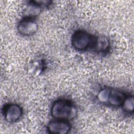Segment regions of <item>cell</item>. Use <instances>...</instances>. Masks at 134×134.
I'll return each mask as SVG.
<instances>
[{
    "instance_id": "cell-1",
    "label": "cell",
    "mask_w": 134,
    "mask_h": 134,
    "mask_svg": "<svg viewBox=\"0 0 134 134\" xmlns=\"http://www.w3.org/2000/svg\"><path fill=\"white\" fill-rule=\"evenodd\" d=\"M51 114L52 116L57 119L68 120L75 117L76 109L70 100L66 99H59L52 104Z\"/></svg>"
},
{
    "instance_id": "cell-2",
    "label": "cell",
    "mask_w": 134,
    "mask_h": 134,
    "mask_svg": "<svg viewBox=\"0 0 134 134\" xmlns=\"http://www.w3.org/2000/svg\"><path fill=\"white\" fill-rule=\"evenodd\" d=\"M95 38V37L85 31L77 30L72 36V44L76 50H86L90 47H93Z\"/></svg>"
},
{
    "instance_id": "cell-3",
    "label": "cell",
    "mask_w": 134,
    "mask_h": 134,
    "mask_svg": "<svg viewBox=\"0 0 134 134\" xmlns=\"http://www.w3.org/2000/svg\"><path fill=\"white\" fill-rule=\"evenodd\" d=\"M71 129V124L64 120L52 121L47 126L48 132L52 134H66L70 131Z\"/></svg>"
},
{
    "instance_id": "cell-4",
    "label": "cell",
    "mask_w": 134,
    "mask_h": 134,
    "mask_svg": "<svg viewBox=\"0 0 134 134\" xmlns=\"http://www.w3.org/2000/svg\"><path fill=\"white\" fill-rule=\"evenodd\" d=\"M38 28V24L32 18L26 17L23 19L17 26L18 32L21 35L26 36L34 34Z\"/></svg>"
},
{
    "instance_id": "cell-5",
    "label": "cell",
    "mask_w": 134,
    "mask_h": 134,
    "mask_svg": "<svg viewBox=\"0 0 134 134\" xmlns=\"http://www.w3.org/2000/svg\"><path fill=\"white\" fill-rule=\"evenodd\" d=\"M5 119L10 122L17 121L21 116L23 110L21 107L16 104L6 105L3 109Z\"/></svg>"
},
{
    "instance_id": "cell-6",
    "label": "cell",
    "mask_w": 134,
    "mask_h": 134,
    "mask_svg": "<svg viewBox=\"0 0 134 134\" xmlns=\"http://www.w3.org/2000/svg\"><path fill=\"white\" fill-rule=\"evenodd\" d=\"M125 97V94L120 91L110 89L108 104L114 107L120 106L122 105Z\"/></svg>"
},
{
    "instance_id": "cell-7",
    "label": "cell",
    "mask_w": 134,
    "mask_h": 134,
    "mask_svg": "<svg viewBox=\"0 0 134 134\" xmlns=\"http://www.w3.org/2000/svg\"><path fill=\"white\" fill-rule=\"evenodd\" d=\"M109 41L104 36L95 37L93 48L96 51L101 53H106L109 50Z\"/></svg>"
},
{
    "instance_id": "cell-8",
    "label": "cell",
    "mask_w": 134,
    "mask_h": 134,
    "mask_svg": "<svg viewBox=\"0 0 134 134\" xmlns=\"http://www.w3.org/2000/svg\"><path fill=\"white\" fill-rule=\"evenodd\" d=\"M41 12V7L35 1H31L28 3L24 9V14L26 18H30L37 16Z\"/></svg>"
},
{
    "instance_id": "cell-9",
    "label": "cell",
    "mask_w": 134,
    "mask_h": 134,
    "mask_svg": "<svg viewBox=\"0 0 134 134\" xmlns=\"http://www.w3.org/2000/svg\"><path fill=\"white\" fill-rule=\"evenodd\" d=\"M28 68V71L30 74L34 76H37L43 71L44 63L41 60H34L29 63Z\"/></svg>"
},
{
    "instance_id": "cell-10",
    "label": "cell",
    "mask_w": 134,
    "mask_h": 134,
    "mask_svg": "<svg viewBox=\"0 0 134 134\" xmlns=\"http://www.w3.org/2000/svg\"><path fill=\"white\" fill-rule=\"evenodd\" d=\"M121 106L125 112L128 114H132L134 109V99L133 96L129 95L126 96Z\"/></svg>"
},
{
    "instance_id": "cell-11",
    "label": "cell",
    "mask_w": 134,
    "mask_h": 134,
    "mask_svg": "<svg viewBox=\"0 0 134 134\" xmlns=\"http://www.w3.org/2000/svg\"><path fill=\"white\" fill-rule=\"evenodd\" d=\"M110 90V88H104L98 92L97 95V98L100 103L104 104H108Z\"/></svg>"
}]
</instances>
